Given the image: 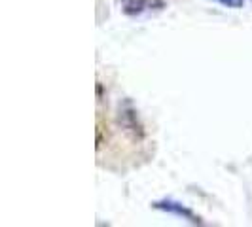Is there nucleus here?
Listing matches in <instances>:
<instances>
[{
  "instance_id": "nucleus-1",
  "label": "nucleus",
  "mask_w": 252,
  "mask_h": 227,
  "mask_svg": "<svg viewBox=\"0 0 252 227\" xmlns=\"http://www.w3.org/2000/svg\"><path fill=\"white\" fill-rule=\"evenodd\" d=\"M154 206H156V208H159V210H165V212H169V214L180 216V218L188 220V222H191V224H201V220H199V218H195V214H193L191 210L184 208V206H182V204H178V202L159 201V202H154Z\"/></svg>"
},
{
  "instance_id": "nucleus-2",
  "label": "nucleus",
  "mask_w": 252,
  "mask_h": 227,
  "mask_svg": "<svg viewBox=\"0 0 252 227\" xmlns=\"http://www.w3.org/2000/svg\"><path fill=\"white\" fill-rule=\"evenodd\" d=\"M146 2L148 0H122V6H124V12L127 15H135L146 8Z\"/></svg>"
},
{
  "instance_id": "nucleus-3",
  "label": "nucleus",
  "mask_w": 252,
  "mask_h": 227,
  "mask_svg": "<svg viewBox=\"0 0 252 227\" xmlns=\"http://www.w3.org/2000/svg\"><path fill=\"white\" fill-rule=\"evenodd\" d=\"M222 6H227V8H243L245 0H218Z\"/></svg>"
}]
</instances>
